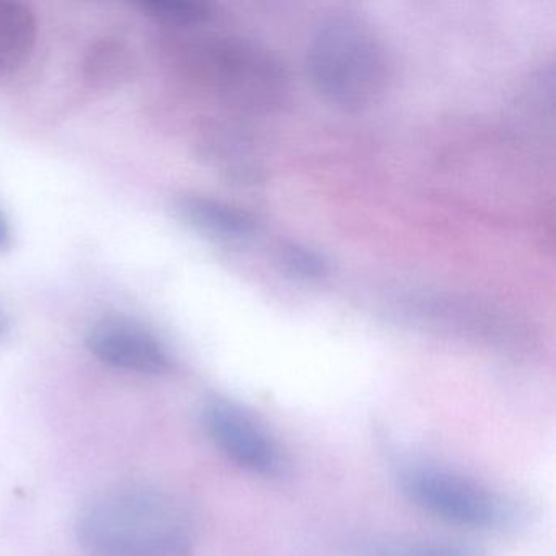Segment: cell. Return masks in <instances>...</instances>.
Masks as SVG:
<instances>
[{
	"label": "cell",
	"instance_id": "6da1fadb",
	"mask_svg": "<svg viewBox=\"0 0 556 556\" xmlns=\"http://www.w3.org/2000/svg\"><path fill=\"white\" fill-rule=\"evenodd\" d=\"M89 556H191L194 527L184 504L149 484H119L89 501L77 517Z\"/></svg>",
	"mask_w": 556,
	"mask_h": 556
},
{
	"label": "cell",
	"instance_id": "7a4b0ae2",
	"mask_svg": "<svg viewBox=\"0 0 556 556\" xmlns=\"http://www.w3.org/2000/svg\"><path fill=\"white\" fill-rule=\"evenodd\" d=\"M307 70L325 102L341 112L359 113L376 105L387 92L389 51L366 18L338 12L312 35Z\"/></svg>",
	"mask_w": 556,
	"mask_h": 556
},
{
	"label": "cell",
	"instance_id": "3957f363",
	"mask_svg": "<svg viewBox=\"0 0 556 556\" xmlns=\"http://www.w3.org/2000/svg\"><path fill=\"white\" fill-rule=\"evenodd\" d=\"M396 480L409 503L452 526L496 530L510 526L519 517V507L510 497L448 468L403 465Z\"/></svg>",
	"mask_w": 556,
	"mask_h": 556
},
{
	"label": "cell",
	"instance_id": "277c9868",
	"mask_svg": "<svg viewBox=\"0 0 556 556\" xmlns=\"http://www.w3.org/2000/svg\"><path fill=\"white\" fill-rule=\"evenodd\" d=\"M207 71L220 93L240 109L271 112L285 103L289 77L268 51L240 40L220 41L207 50Z\"/></svg>",
	"mask_w": 556,
	"mask_h": 556
},
{
	"label": "cell",
	"instance_id": "5b68a950",
	"mask_svg": "<svg viewBox=\"0 0 556 556\" xmlns=\"http://www.w3.org/2000/svg\"><path fill=\"white\" fill-rule=\"evenodd\" d=\"M203 426L217 451L237 467L263 478L281 477L286 455L258 416L227 399L204 405Z\"/></svg>",
	"mask_w": 556,
	"mask_h": 556
},
{
	"label": "cell",
	"instance_id": "8992f818",
	"mask_svg": "<svg viewBox=\"0 0 556 556\" xmlns=\"http://www.w3.org/2000/svg\"><path fill=\"white\" fill-rule=\"evenodd\" d=\"M90 353L103 364L128 372L162 376L172 369L167 348L154 333L123 317H106L87 331Z\"/></svg>",
	"mask_w": 556,
	"mask_h": 556
},
{
	"label": "cell",
	"instance_id": "52a82bcc",
	"mask_svg": "<svg viewBox=\"0 0 556 556\" xmlns=\"http://www.w3.org/2000/svg\"><path fill=\"white\" fill-rule=\"evenodd\" d=\"M175 214L198 236L224 245H245L260 233L258 219L249 211L203 194L178 198Z\"/></svg>",
	"mask_w": 556,
	"mask_h": 556
},
{
	"label": "cell",
	"instance_id": "ba28073f",
	"mask_svg": "<svg viewBox=\"0 0 556 556\" xmlns=\"http://www.w3.org/2000/svg\"><path fill=\"white\" fill-rule=\"evenodd\" d=\"M38 24L21 2L0 0V76L18 70L34 53Z\"/></svg>",
	"mask_w": 556,
	"mask_h": 556
},
{
	"label": "cell",
	"instance_id": "9c48e42d",
	"mask_svg": "<svg viewBox=\"0 0 556 556\" xmlns=\"http://www.w3.org/2000/svg\"><path fill=\"white\" fill-rule=\"evenodd\" d=\"M213 159L224 174L240 184L262 180L263 162L253 151L252 142L239 135H227L213 146Z\"/></svg>",
	"mask_w": 556,
	"mask_h": 556
},
{
	"label": "cell",
	"instance_id": "30bf717a",
	"mask_svg": "<svg viewBox=\"0 0 556 556\" xmlns=\"http://www.w3.org/2000/svg\"><path fill=\"white\" fill-rule=\"evenodd\" d=\"M356 556H484L475 546L442 540H389L364 546Z\"/></svg>",
	"mask_w": 556,
	"mask_h": 556
},
{
	"label": "cell",
	"instance_id": "8fae6325",
	"mask_svg": "<svg viewBox=\"0 0 556 556\" xmlns=\"http://www.w3.org/2000/svg\"><path fill=\"white\" fill-rule=\"evenodd\" d=\"M279 268L301 282H320L330 276V262L317 250L298 242L282 243L276 253Z\"/></svg>",
	"mask_w": 556,
	"mask_h": 556
},
{
	"label": "cell",
	"instance_id": "7c38bea8",
	"mask_svg": "<svg viewBox=\"0 0 556 556\" xmlns=\"http://www.w3.org/2000/svg\"><path fill=\"white\" fill-rule=\"evenodd\" d=\"M142 12L148 17L175 27L200 25L213 17V8L203 2H142Z\"/></svg>",
	"mask_w": 556,
	"mask_h": 556
},
{
	"label": "cell",
	"instance_id": "4fadbf2b",
	"mask_svg": "<svg viewBox=\"0 0 556 556\" xmlns=\"http://www.w3.org/2000/svg\"><path fill=\"white\" fill-rule=\"evenodd\" d=\"M128 67V53L115 43L97 45L86 64L87 77L96 84L118 80L126 76Z\"/></svg>",
	"mask_w": 556,
	"mask_h": 556
},
{
	"label": "cell",
	"instance_id": "5bb4252c",
	"mask_svg": "<svg viewBox=\"0 0 556 556\" xmlns=\"http://www.w3.org/2000/svg\"><path fill=\"white\" fill-rule=\"evenodd\" d=\"M12 230L4 214L0 213V253L11 249Z\"/></svg>",
	"mask_w": 556,
	"mask_h": 556
},
{
	"label": "cell",
	"instance_id": "9a60e30c",
	"mask_svg": "<svg viewBox=\"0 0 556 556\" xmlns=\"http://www.w3.org/2000/svg\"><path fill=\"white\" fill-rule=\"evenodd\" d=\"M9 328V321L8 318H5V315L0 312V338L4 337L5 331H8Z\"/></svg>",
	"mask_w": 556,
	"mask_h": 556
}]
</instances>
